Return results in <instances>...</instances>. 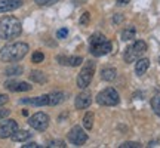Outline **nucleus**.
<instances>
[{
    "mask_svg": "<svg viewBox=\"0 0 160 148\" xmlns=\"http://www.w3.org/2000/svg\"><path fill=\"white\" fill-rule=\"evenodd\" d=\"M22 33V24L15 17H3L0 18V39L12 40L19 37Z\"/></svg>",
    "mask_w": 160,
    "mask_h": 148,
    "instance_id": "obj_1",
    "label": "nucleus"
},
{
    "mask_svg": "<svg viewBox=\"0 0 160 148\" xmlns=\"http://www.w3.org/2000/svg\"><path fill=\"white\" fill-rule=\"evenodd\" d=\"M28 52V45L22 43V42H17V43H9L2 47L0 51V59L3 62H17L21 61Z\"/></svg>",
    "mask_w": 160,
    "mask_h": 148,
    "instance_id": "obj_2",
    "label": "nucleus"
},
{
    "mask_svg": "<svg viewBox=\"0 0 160 148\" xmlns=\"http://www.w3.org/2000/svg\"><path fill=\"white\" fill-rule=\"evenodd\" d=\"M113 49V45L107 37L101 33H95L89 39V52L93 57H104L110 53Z\"/></svg>",
    "mask_w": 160,
    "mask_h": 148,
    "instance_id": "obj_3",
    "label": "nucleus"
},
{
    "mask_svg": "<svg viewBox=\"0 0 160 148\" xmlns=\"http://www.w3.org/2000/svg\"><path fill=\"white\" fill-rule=\"evenodd\" d=\"M147 52V43L144 40H137L133 42L131 46H128V49L125 51V62L131 64L138 61L139 58L142 57L144 53Z\"/></svg>",
    "mask_w": 160,
    "mask_h": 148,
    "instance_id": "obj_4",
    "label": "nucleus"
},
{
    "mask_svg": "<svg viewBox=\"0 0 160 148\" xmlns=\"http://www.w3.org/2000/svg\"><path fill=\"white\" fill-rule=\"evenodd\" d=\"M93 74H95V62L93 61H86L85 67L82 68V71L77 76V87L79 89H86L91 85Z\"/></svg>",
    "mask_w": 160,
    "mask_h": 148,
    "instance_id": "obj_5",
    "label": "nucleus"
},
{
    "mask_svg": "<svg viewBox=\"0 0 160 148\" xmlns=\"http://www.w3.org/2000/svg\"><path fill=\"white\" fill-rule=\"evenodd\" d=\"M97 102L104 107H114L120 102V96L117 91L113 87H107L97 95Z\"/></svg>",
    "mask_w": 160,
    "mask_h": 148,
    "instance_id": "obj_6",
    "label": "nucleus"
},
{
    "mask_svg": "<svg viewBox=\"0 0 160 148\" xmlns=\"http://www.w3.org/2000/svg\"><path fill=\"white\" fill-rule=\"evenodd\" d=\"M28 125L31 126L33 129H36V131L45 132L46 129H48V126H49V116L45 113H42V111H39V113L33 114L28 119Z\"/></svg>",
    "mask_w": 160,
    "mask_h": 148,
    "instance_id": "obj_7",
    "label": "nucleus"
},
{
    "mask_svg": "<svg viewBox=\"0 0 160 148\" xmlns=\"http://www.w3.org/2000/svg\"><path fill=\"white\" fill-rule=\"evenodd\" d=\"M88 141V133H86L80 126H73L68 132V142H71L76 147H80Z\"/></svg>",
    "mask_w": 160,
    "mask_h": 148,
    "instance_id": "obj_8",
    "label": "nucleus"
},
{
    "mask_svg": "<svg viewBox=\"0 0 160 148\" xmlns=\"http://www.w3.org/2000/svg\"><path fill=\"white\" fill-rule=\"evenodd\" d=\"M17 131H18V123L15 120L8 119L5 121H2L0 123V139L11 138Z\"/></svg>",
    "mask_w": 160,
    "mask_h": 148,
    "instance_id": "obj_9",
    "label": "nucleus"
},
{
    "mask_svg": "<svg viewBox=\"0 0 160 148\" xmlns=\"http://www.w3.org/2000/svg\"><path fill=\"white\" fill-rule=\"evenodd\" d=\"M5 87L8 91L12 92H28L31 91L33 86H30L27 81H15V80H9L5 83Z\"/></svg>",
    "mask_w": 160,
    "mask_h": 148,
    "instance_id": "obj_10",
    "label": "nucleus"
},
{
    "mask_svg": "<svg viewBox=\"0 0 160 148\" xmlns=\"http://www.w3.org/2000/svg\"><path fill=\"white\" fill-rule=\"evenodd\" d=\"M91 104H92V95L89 92H82V93H79V95L76 96L74 105L77 110H85V108H88Z\"/></svg>",
    "mask_w": 160,
    "mask_h": 148,
    "instance_id": "obj_11",
    "label": "nucleus"
},
{
    "mask_svg": "<svg viewBox=\"0 0 160 148\" xmlns=\"http://www.w3.org/2000/svg\"><path fill=\"white\" fill-rule=\"evenodd\" d=\"M19 102L34 105V107H45V105H49V95H40V96L36 98H24Z\"/></svg>",
    "mask_w": 160,
    "mask_h": 148,
    "instance_id": "obj_12",
    "label": "nucleus"
},
{
    "mask_svg": "<svg viewBox=\"0 0 160 148\" xmlns=\"http://www.w3.org/2000/svg\"><path fill=\"white\" fill-rule=\"evenodd\" d=\"M22 6V0H0V13L12 12Z\"/></svg>",
    "mask_w": 160,
    "mask_h": 148,
    "instance_id": "obj_13",
    "label": "nucleus"
},
{
    "mask_svg": "<svg viewBox=\"0 0 160 148\" xmlns=\"http://www.w3.org/2000/svg\"><path fill=\"white\" fill-rule=\"evenodd\" d=\"M57 61L61 65H70V67H79L80 64L83 62V59H82V57H64V55H59V57L57 58Z\"/></svg>",
    "mask_w": 160,
    "mask_h": 148,
    "instance_id": "obj_14",
    "label": "nucleus"
},
{
    "mask_svg": "<svg viewBox=\"0 0 160 148\" xmlns=\"http://www.w3.org/2000/svg\"><path fill=\"white\" fill-rule=\"evenodd\" d=\"M65 98H67V95L61 91L52 92V93H49V105H53V107L59 105V104H62L65 101Z\"/></svg>",
    "mask_w": 160,
    "mask_h": 148,
    "instance_id": "obj_15",
    "label": "nucleus"
},
{
    "mask_svg": "<svg viewBox=\"0 0 160 148\" xmlns=\"http://www.w3.org/2000/svg\"><path fill=\"white\" fill-rule=\"evenodd\" d=\"M150 67V59H147V58H139L137 61V64H135V73L138 74V76H142V74H145V71L148 70Z\"/></svg>",
    "mask_w": 160,
    "mask_h": 148,
    "instance_id": "obj_16",
    "label": "nucleus"
},
{
    "mask_svg": "<svg viewBox=\"0 0 160 148\" xmlns=\"http://www.w3.org/2000/svg\"><path fill=\"white\" fill-rule=\"evenodd\" d=\"M30 80L34 81V83H46L48 81V77L43 71H39V70H34L30 73Z\"/></svg>",
    "mask_w": 160,
    "mask_h": 148,
    "instance_id": "obj_17",
    "label": "nucleus"
},
{
    "mask_svg": "<svg viewBox=\"0 0 160 148\" xmlns=\"http://www.w3.org/2000/svg\"><path fill=\"white\" fill-rule=\"evenodd\" d=\"M101 77L105 81H111V80H114L117 77V71H116V68H111V67L110 68H104L101 71Z\"/></svg>",
    "mask_w": 160,
    "mask_h": 148,
    "instance_id": "obj_18",
    "label": "nucleus"
},
{
    "mask_svg": "<svg viewBox=\"0 0 160 148\" xmlns=\"http://www.w3.org/2000/svg\"><path fill=\"white\" fill-rule=\"evenodd\" d=\"M11 138L15 142H22V141H27L28 138H31V133L27 131H17Z\"/></svg>",
    "mask_w": 160,
    "mask_h": 148,
    "instance_id": "obj_19",
    "label": "nucleus"
},
{
    "mask_svg": "<svg viewBox=\"0 0 160 148\" xmlns=\"http://www.w3.org/2000/svg\"><path fill=\"white\" fill-rule=\"evenodd\" d=\"M135 34H137V28H135L133 25H129L128 28H125L122 31V40L128 42V40L135 39Z\"/></svg>",
    "mask_w": 160,
    "mask_h": 148,
    "instance_id": "obj_20",
    "label": "nucleus"
},
{
    "mask_svg": "<svg viewBox=\"0 0 160 148\" xmlns=\"http://www.w3.org/2000/svg\"><path fill=\"white\" fill-rule=\"evenodd\" d=\"M24 68L21 65H9V67H6L5 70V74L6 76H19V74H22Z\"/></svg>",
    "mask_w": 160,
    "mask_h": 148,
    "instance_id": "obj_21",
    "label": "nucleus"
},
{
    "mask_svg": "<svg viewBox=\"0 0 160 148\" xmlns=\"http://www.w3.org/2000/svg\"><path fill=\"white\" fill-rule=\"evenodd\" d=\"M92 126H93V113H86L83 117V127L91 131Z\"/></svg>",
    "mask_w": 160,
    "mask_h": 148,
    "instance_id": "obj_22",
    "label": "nucleus"
},
{
    "mask_svg": "<svg viewBox=\"0 0 160 148\" xmlns=\"http://www.w3.org/2000/svg\"><path fill=\"white\" fill-rule=\"evenodd\" d=\"M151 108L160 117V96H154L151 99Z\"/></svg>",
    "mask_w": 160,
    "mask_h": 148,
    "instance_id": "obj_23",
    "label": "nucleus"
},
{
    "mask_svg": "<svg viewBox=\"0 0 160 148\" xmlns=\"http://www.w3.org/2000/svg\"><path fill=\"white\" fill-rule=\"evenodd\" d=\"M43 59H45V55H43L40 51H37V52L33 53V57H31V62L40 64V62H43Z\"/></svg>",
    "mask_w": 160,
    "mask_h": 148,
    "instance_id": "obj_24",
    "label": "nucleus"
},
{
    "mask_svg": "<svg viewBox=\"0 0 160 148\" xmlns=\"http://www.w3.org/2000/svg\"><path fill=\"white\" fill-rule=\"evenodd\" d=\"M89 19H91V13H89V12H85V13L80 17L79 24L82 25V27H85V25H88V24H89Z\"/></svg>",
    "mask_w": 160,
    "mask_h": 148,
    "instance_id": "obj_25",
    "label": "nucleus"
},
{
    "mask_svg": "<svg viewBox=\"0 0 160 148\" xmlns=\"http://www.w3.org/2000/svg\"><path fill=\"white\" fill-rule=\"evenodd\" d=\"M48 147H57V148H65L67 145H65V142L64 141H61V139H57V141H51V142L48 144Z\"/></svg>",
    "mask_w": 160,
    "mask_h": 148,
    "instance_id": "obj_26",
    "label": "nucleus"
},
{
    "mask_svg": "<svg viewBox=\"0 0 160 148\" xmlns=\"http://www.w3.org/2000/svg\"><path fill=\"white\" fill-rule=\"evenodd\" d=\"M34 2L39 6H52L55 5L57 2H59V0H34Z\"/></svg>",
    "mask_w": 160,
    "mask_h": 148,
    "instance_id": "obj_27",
    "label": "nucleus"
},
{
    "mask_svg": "<svg viewBox=\"0 0 160 148\" xmlns=\"http://www.w3.org/2000/svg\"><path fill=\"white\" fill-rule=\"evenodd\" d=\"M141 144L139 142H123L120 145V148H139Z\"/></svg>",
    "mask_w": 160,
    "mask_h": 148,
    "instance_id": "obj_28",
    "label": "nucleus"
},
{
    "mask_svg": "<svg viewBox=\"0 0 160 148\" xmlns=\"http://www.w3.org/2000/svg\"><path fill=\"white\" fill-rule=\"evenodd\" d=\"M68 36V28H61L57 31V37L58 39H65Z\"/></svg>",
    "mask_w": 160,
    "mask_h": 148,
    "instance_id": "obj_29",
    "label": "nucleus"
},
{
    "mask_svg": "<svg viewBox=\"0 0 160 148\" xmlns=\"http://www.w3.org/2000/svg\"><path fill=\"white\" fill-rule=\"evenodd\" d=\"M11 114V110H6V108H2L0 110V120H3V119H6L8 116Z\"/></svg>",
    "mask_w": 160,
    "mask_h": 148,
    "instance_id": "obj_30",
    "label": "nucleus"
},
{
    "mask_svg": "<svg viewBox=\"0 0 160 148\" xmlns=\"http://www.w3.org/2000/svg\"><path fill=\"white\" fill-rule=\"evenodd\" d=\"M8 101H9V96L5 95V93H0V107H2V105H5Z\"/></svg>",
    "mask_w": 160,
    "mask_h": 148,
    "instance_id": "obj_31",
    "label": "nucleus"
},
{
    "mask_svg": "<svg viewBox=\"0 0 160 148\" xmlns=\"http://www.w3.org/2000/svg\"><path fill=\"white\" fill-rule=\"evenodd\" d=\"M122 21H123V17H122L120 13H116L114 18H113V22H114V24H119V22H122Z\"/></svg>",
    "mask_w": 160,
    "mask_h": 148,
    "instance_id": "obj_32",
    "label": "nucleus"
},
{
    "mask_svg": "<svg viewBox=\"0 0 160 148\" xmlns=\"http://www.w3.org/2000/svg\"><path fill=\"white\" fill-rule=\"evenodd\" d=\"M39 147L40 145L36 142H28V144H25V145H22V148H39Z\"/></svg>",
    "mask_w": 160,
    "mask_h": 148,
    "instance_id": "obj_33",
    "label": "nucleus"
},
{
    "mask_svg": "<svg viewBox=\"0 0 160 148\" xmlns=\"http://www.w3.org/2000/svg\"><path fill=\"white\" fill-rule=\"evenodd\" d=\"M116 2H117L119 5H128V3H129L131 0H116Z\"/></svg>",
    "mask_w": 160,
    "mask_h": 148,
    "instance_id": "obj_34",
    "label": "nucleus"
},
{
    "mask_svg": "<svg viewBox=\"0 0 160 148\" xmlns=\"http://www.w3.org/2000/svg\"><path fill=\"white\" fill-rule=\"evenodd\" d=\"M159 62H160V58H159Z\"/></svg>",
    "mask_w": 160,
    "mask_h": 148,
    "instance_id": "obj_35",
    "label": "nucleus"
}]
</instances>
